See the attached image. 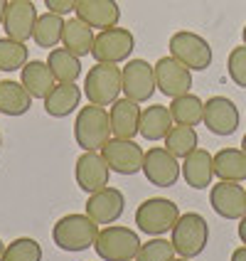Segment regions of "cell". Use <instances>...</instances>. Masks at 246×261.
I'll return each instance as SVG.
<instances>
[{"mask_svg":"<svg viewBox=\"0 0 246 261\" xmlns=\"http://www.w3.org/2000/svg\"><path fill=\"white\" fill-rule=\"evenodd\" d=\"M99 232H101V227L89 217L87 212L84 215H64L52 227V242L57 249L69 251V254L87 251V249L94 247Z\"/></svg>","mask_w":246,"mask_h":261,"instance_id":"cell-1","label":"cell"},{"mask_svg":"<svg viewBox=\"0 0 246 261\" xmlns=\"http://www.w3.org/2000/svg\"><path fill=\"white\" fill-rule=\"evenodd\" d=\"M111 141V123H108V111L106 106L89 103L76 111L74 121V143L81 150H101Z\"/></svg>","mask_w":246,"mask_h":261,"instance_id":"cell-2","label":"cell"},{"mask_svg":"<svg viewBox=\"0 0 246 261\" xmlns=\"http://www.w3.org/2000/svg\"><path fill=\"white\" fill-rule=\"evenodd\" d=\"M123 94V76L118 64L96 62L84 76V96L89 103L96 106H111Z\"/></svg>","mask_w":246,"mask_h":261,"instance_id":"cell-3","label":"cell"},{"mask_svg":"<svg viewBox=\"0 0 246 261\" xmlns=\"http://www.w3.org/2000/svg\"><path fill=\"white\" fill-rule=\"evenodd\" d=\"M141 244L143 242L135 229L121 227V224H108L96 237L94 251L101 261H135Z\"/></svg>","mask_w":246,"mask_h":261,"instance_id":"cell-4","label":"cell"},{"mask_svg":"<svg viewBox=\"0 0 246 261\" xmlns=\"http://www.w3.org/2000/svg\"><path fill=\"white\" fill-rule=\"evenodd\" d=\"M173 247L177 256L195 259L209 244V224L200 212H185L173 227Z\"/></svg>","mask_w":246,"mask_h":261,"instance_id":"cell-5","label":"cell"},{"mask_svg":"<svg viewBox=\"0 0 246 261\" xmlns=\"http://www.w3.org/2000/svg\"><path fill=\"white\" fill-rule=\"evenodd\" d=\"M177 219H180V207L168 197H150L135 210V227L148 237H162L173 232Z\"/></svg>","mask_w":246,"mask_h":261,"instance_id":"cell-6","label":"cell"},{"mask_svg":"<svg viewBox=\"0 0 246 261\" xmlns=\"http://www.w3.org/2000/svg\"><path fill=\"white\" fill-rule=\"evenodd\" d=\"M170 55L177 62H182L189 72H204L212 67V47L202 35L189 32V30H180L170 37Z\"/></svg>","mask_w":246,"mask_h":261,"instance_id":"cell-7","label":"cell"},{"mask_svg":"<svg viewBox=\"0 0 246 261\" xmlns=\"http://www.w3.org/2000/svg\"><path fill=\"white\" fill-rule=\"evenodd\" d=\"M133 49H135L133 32L116 25V28H108V30H99L94 35L91 57L96 62H106V64H121V62H128Z\"/></svg>","mask_w":246,"mask_h":261,"instance_id":"cell-8","label":"cell"},{"mask_svg":"<svg viewBox=\"0 0 246 261\" xmlns=\"http://www.w3.org/2000/svg\"><path fill=\"white\" fill-rule=\"evenodd\" d=\"M99 153L116 175H135L143 170L145 150L135 143V138H111Z\"/></svg>","mask_w":246,"mask_h":261,"instance_id":"cell-9","label":"cell"},{"mask_svg":"<svg viewBox=\"0 0 246 261\" xmlns=\"http://www.w3.org/2000/svg\"><path fill=\"white\" fill-rule=\"evenodd\" d=\"M143 175L145 180L155 188H173L180 180L182 168H180V158H175L173 153L162 145H153L150 150H145L143 158Z\"/></svg>","mask_w":246,"mask_h":261,"instance_id":"cell-10","label":"cell"},{"mask_svg":"<svg viewBox=\"0 0 246 261\" xmlns=\"http://www.w3.org/2000/svg\"><path fill=\"white\" fill-rule=\"evenodd\" d=\"M121 76H123V94H126V99L145 103L150 101L153 94L158 91L155 69L145 59H128L126 67L121 69Z\"/></svg>","mask_w":246,"mask_h":261,"instance_id":"cell-11","label":"cell"},{"mask_svg":"<svg viewBox=\"0 0 246 261\" xmlns=\"http://www.w3.org/2000/svg\"><path fill=\"white\" fill-rule=\"evenodd\" d=\"M84 210H87V215L99 227L101 224L108 227V224H116L118 219L123 217V212H126V197H123V192L118 188L106 185L103 190H96V192L89 195Z\"/></svg>","mask_w":246,"mask_h":261,"instance_id":"cell-12","label":"cell"},{"mask_svg":"<svg viewBox=\"0 0 246 261\" xmlns=\"http://www.w3.org/2000/svg\"><path fill=\"white\" fill-rule=\"evenodd\" d=\"M74 180L79 190H84L87 195L96 192V190H103L111 180V168L108 163L103 160L101 153L96 150H84L76 163H74Z\"/></svg>","mask_w":246,"mask_h":261,"instance_id":"cell-13","label":"cell"},{"mask_svg":"<svg viewBox=\"0 0 246 261\" xmlns=\"http://www.w3.org/2000/svg\"><path fill=\"white\" fill-rule=\"evenodd\" d=\"M153 69H155V84H158L160 94H165L168 99L189 94V89H192V72L182 62H177L173 55L170 57H160Z\"/></svg>","mask_w":246,"mask_h":261,"instance_id":"cell-14","label":"cell"},{"mask_svg":"<svg viewBox=\"0 0 246 261\" xmlns=\"http://www.w3.org/2000/svg\"><path fill=\"white\" fill-rule=\"evenodd\" d=\"M239 121H241V116H239V109H236V103L232 99H227V96H212V99L204 101L202 123L207 126L209 133H214L219 138H227V136L236 133Z\"/></svg>","mask_w":246,"mask_h":261,"instance_id":"cell-15","label":"cell"},{"mask_svg":"<svg viewBox=\"0 0 246 261\" xmlns=\"http://www.w3.org/2000/svg\"><path fill=\"white\" fill-rule=\"evenodd\" d=\"M209 204L222 219H239L246 215V188L241 182H227L219 180L209 190Z\"/></svg>","mask_w":246,"mask_h":261,"instance_id":"cell-16","label":"cell"},{"mask_svg":"<svg viewBox=\"0 0 246 261\" xmlns=\"http://www.w3.org/2000/svg\"><path fill=\"white\" fill-rule=\"evenodd\" d=\"M37 8L32 0H10L8 10L3 17V30L8 37H13L17 42H28L32 40V30L37 22Z\"/></svg>","mask_w":246,"mask_h":261,"instance_id":"cell-17","label":"cell"},{"mask_svg":"<svg viewBox=\"0 0 246 261\" xmlns=\"http://www.w3.org/2000/svg\"><path fill=\"white\" fill-rule=\"evenodd\" d=\"M74 15L84 20L94 30H108L116 28L121 20V5L116 0H79Z\"/></svg>","mask_w":246,"mask_h":261,"instance_id":"cell-18","label":"cell"},{"mask_svg":"<svg viewBox=\"0 0 246 261\" xmlns=\"http://www.w3.org/2000/svg\"><path fill=\"white\" fill-rule=\"evenodd\" d=\"M141 103L133 99H116L108 109V123L114 138H135L141 130Z\"/></svg>","mask_w":246,"mask_h":261,"instance_id":"cell-19","label":"cell"},{"mask_svg":"<svg viewBox=\"0 0 246 261\" xmlns=\"http://www.w3.org/2000/svg\"><path fill=\"white\" fill-rule=\"evenodd\" d=\"M182 168V177L192 190H207L212 185L214 177V163H212V153L204 148H195L189 155L182 158L180 163Z\"/></svg>","mask_w":246,"mask_h":261,"instance_id":"cell-20","label":"cell"},{"mask_svg":"<svg viewBox=\"0 0 246 261\" xmlns=\"http://www.w3.org/2000/svg\"><path fill=\"white\" fill-rule=\"evenodd\" d=\"M20 84L28 89L32 99H42L44 101V96L57 87V79H54V74H52L47 62L32 59L20 69Z\"/></svg>","mask_w":246,"mask_h":261,"instance_id":"cell-21","label":"cell"},{"mask_svg":"<svg viewBox=\"0 0 246 261\" xmlns=\"http://www.w3.org/2000/svg\"><path fill=\"white\" fill-rule=\"evenodd\" d=\"M81 89L74 84H59L52 89L47 96H44V114L52 118H67L72 116L74 111L79 109V101H81Z\"/></svg>","mask_w":246,"mask_h":261,"instance_id":"cell-22","label":"cell"},{"mask_svg":"<svg viewBox=\"0 0 246 261\" xmlns=\"http://www.w3.org/2000/svg\"><path fill=\"white\" fill-rule=\"evenodd\" d=\"M214 177L227 182H244L246 180V153L241 148H222L212 155Z\"/></svg>","mask_w":246,"mask_h":261,"instance_id":"cell-23","label":"cell"},{"mask_svg":"<svg viewBox=\"0 0 246 261\" xmlns=\"http://www.w3.org/2000/svg\"><path fill=\"white\" fill-rule=\"evenodd\" d=\"M30 91L20 82L0 79V114L3 116H25L32 106Z\"/></svg>","mask_w":246,"mask_h":261,"instance_id":"cell-24","label":"cell"},{"mask_svg":"<svg viewBox=\"0 0 246 261\" xmlns=\"http://www.w3.org/2000/svg\"><path fill=\"white\" fill-rule=\"evenodd\" d=\"M175 126L173 116H170V109L168 106H160V103H153L141 111V136L145 141H165L168 130Z\"/></svg>","mask_w":246,"mask_h":261,"instance_id":"cell-25","label":"cell"},{"mask_svg":"<svg viewBox=\"0 0 246 261\" xmlns=\"http://www.w3.org/2000/svg\"><path fill=\"white\" fill-rule=\"evenodd\" d=\"M62 47H67L76 57H87L91 55L94 47V28H89L84 20H79L74 15L72 20L64 22V32H62Z\"/></svg>","mask_w":246,"mask_h":261,"instance_id":"cell-26","label":"cell"},{"mask_svg":"<svg viewBox=\"0 0 246 261\" xmlns=\"http://www.w3.org/2000/svg\"><path fill=\"white\" fill-rule=\"evenodd\" d=\"M47 64H49V69H52V74H54V79L59 84H74L81 76V57H76L67 47L49 49Z\"/></svg>","mask_w":246,"mask_h":261,"instance_id":"cell-27","label":"cell"},{"mask_svg":"<svg viewBox=\"0 0 246 261\" xmlns=\"http://www.w3.org/2000/svg\"><path fill=\"white\" fill-rule=\"evenodd\" d=\"M64 15H57V13H47L37 17L35 22V30H32V40L37 47L42 49H54L59 42H62V32H64Z\"/></svg>","mask_w":246,"mask_h":261,"instance_id":"cell-28","label":"cell"},{"mask_svg":"<svg viewBox=\"0 0 246 261\" xmlns=\"http://www.w3.org/2000/svg\"><path fill=\"white\" fill-rule=\"evenodd\" d=\"M168 109H170V116L177 126H192L195 128L204 118V101L200 96H195L192 91L182 94V96H175Z\"/></svg>","mask_w":246,"mask_h":261,"instance_id":"cell-29","label":"cell"},{"mask_svg":"<svg viewBox=\"0 0 246 261\" xmlns=\"http://www.w3.org/2000/svg\"><path fill=\"white\" fill-rule=\"evenodd\" d=\"M197 145H200V138H197V130L192 126H177L175 123L173 128L168 130V136H165V148L173 153L175 158L189 155Z\"/></svg>","mask_w":246,"mask_h":261,"instance_id":"cell-30","label":"cell"},{"mask_svg":"<svg viewBox=\"0 0 246 261\" xmlns=\"http://www.w3.org/2000/svg\"><path fill=\"white\" fill-rule=\"evenodd\" d=\"M30 62V49L25 42L13 37H0V72H17Z\"/></svg>","mask_w":246,"mask_h":261,"instance_id":"cell-31","label":"cell"},{"mask_svg":"<svg viewBox=\"0 0 246 261\" xmlns=\"http://www.w3.org/2000/svg\"><path fill=\"white\" fill-rule=\"evenodd\" d=\"M3 261H42V244L32 237H17L5 244Z\"/></svg>","mask_w":246,"mask_h":261,"instance_id":"cell-32","label":"cell"},{"mask_svg":"<svg viewBox=\"0 0 246 261\" xmlns=\"http://www.w3.org/2000/svg\"><path fill=\"white\" fill-rule=\"evenodd\" d=\"M177 254H175V247L170 239H162V237H150V242L141 244L138 254H135V261H173Z\"/></svg>","mask_w":246,"mask_h":261,"instance_id":"cell-33","label":"cell"},{"mask_svg":"<svg viewBox=\"0 0 246 261\" xmlns=\"http://www.w3.org/2000/svg\"><path fill=\"white\" fill-rule=\"evenodd\" d=\"M227 72H229V79H232L236 87L246 89V44L234 47L232 52H229V59H227Z\"/></svg>","mask_w":246,"mask_h":261,"instance_id":"cell-34","label":"cell"},{"mask_svg":"<svg viewBox=\"0 0 246 261\" xmlns=\"http://www.w3.org/2000/svg\"><path fill=\"white\" fill-rule=\"evenodd\" d=\"M79 0H44V8L49 13H57V15H67V13H74Z\"/></svg>","mask_w":246,"mask_h":261,"instance_id":"cell-35","label":"cell"},{"mask_svg":"<svg viewBox=\"0 0 246 261\" xmlns=\"http://www.w3.org/2000/svg\"><path fill=\"white\" fill-rule=\"evenodd\" d=\"M236 234H239V242L246 247V215L239 219V227H236Z\"/></svg>","mask_w":246,"mask_h":261,"instance_id":"cell-36","label":"cell"},{"mask_svg":"<svg viewBox=\"0 0 246 261\" xmlns=\"http://www.w3.org/2000/svg\"><path fill=\"white\" fill-rule=\"evenodd\" d=\"M229 261H246V247H244V244H241L239 249H234L232 259H229Z\"/></svg>","mask_w":246,"mask_h":261,"instance_id":"cell-37","label":"cell"},{"mask_svg":"<svg viewBox=\"0 0 246 261\" xmlns=\"http://www.w3.org/2000/svg\"><path fill=\"white\" fill-rule=\"evenodd\" d=\"M8 3L10 0H0V28H3V17H5V10H8Z\"/></svg>","mask_w":246,"mask_h":261,"instance_id":"cell-38","label":"cell"},{"mask_svg":"<svg viewBox=\"0 0 246 261\" xmlns=\"http://www.w3.org/2000/svg\"><path fill=\"white\" fill-rule=\"evenodd\" d=\"M3 254H5V242L0 239V261H3Z\"/></svg>","mask_w":246,"mask_h":261,"instance_id":"cell-39","label":"cell"},{"mask_svg":"<svg viewBox=\"0 0 246 261\" xmlns=\"http://www.w3.org/2000/svg\"><path fill=\"white\" fill-rule=\"evenodd\" d=\"M241 150L246 153V133H244V138H241Z\"/></svg>","mask_w":246,"mask_h":261,"instance_id":"cell-40","label":"cell"},{"mask_svg":"<svg viewBox=\"0 0 246 261\" xmlns=\"http://www.w3.org/2000/svg\"><path fill=\"white\" fill-rule=\"evenodd\" d=\"M173 261H192V259H185V256H175Z\"/></svg>","mask_w":246,"mask_h":261,"instance_id":"cell-41","label":"cell"},{"mask_svg":"<svg viewBox=\"0 0 246 261\" xmlns=\"http://www.w3.org/2000/svg\"><path fill=\"white\" fill-rule=\"evenodd\" d=\"M241 40H244V44H246V25H244V30H241Z\"/></svg>","mask_w":246,"mask_h":261,"instance_id":"cell-42","label":"cell"},{"mask_svg":"<svg viewBox=\"0 0 246 261\" xmlns=\"http://www.w3.org/2000/svg\"><path fill=\"white\" fill-rule=\"evenodd\" d=\"M0 150H3V136H0Z\"/></svg>","mask_w":246,"mask_h":261,"instance_id":"cell-43","label":"cell"}]
</instances>
